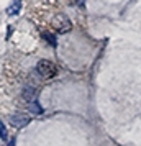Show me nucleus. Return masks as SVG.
<instances>
[{
  "instance_id": "4",
  "label": "nucleus",
  "mask_w": 141,
  "mask_h": 146,
  "mask_svg": "<svg viewBox=\"0 0 141 146\" xmlns=\"http://www.w3.org/2000/svg\"><path fill=\"white\" fill-rule=\"evenodd\" d=\"M20 7H21L20 0H15L13 3L7 8V15H17V13H20Z\"/></svg>"
},
{
  "instance_id": "6",
  "label": "nucleus",
  "mask_w": 141,
  "mask_h": 146,
  "mask_svg": "<svg viewBox=\"0 0 141 146\" xmlns=\"http://www.w3.org/2000/svg\"><path fill=\"white\" fill-rule=\"evenodd\" d=\"M23 97H25V100H28V102H33L34 100V89L33 87L25 89V90H23Z\"/></svg>"
},
{
  "instance_id": "2",
  "label": "nucleus",
  "mask_w": 141,
  "mask_h": 146,
  "mask_svg": "<svg viewBox=\"0 0 141 146\" xmlns=\"http://www.w3.org/2000/svg\"><path fill=\"white\" fill-rule=\"evenodd\" d=\"M53 27L56 31H59V33H67L71 28H72V23L69 21V18L67 17H64V15H56L53 20Z\"/></svg>"
},
{
  "instance_id": "1",
  "label": "nucleus",
  "mask_w": 141,
  "mask_h": 146,
  "mask_svg": "<svg viewBox=\"0 0 141 146\" xmlns=\"http://www.w3.org/2000/svg\"><path fill=\"white\" fill-rule=\"evenodd\" d=\"M36 71H38V74H40L43 79H53V77H56V74H58V66L49 59H41L36 64Z\"/></svg>"
},
{
  "instance_id": "8",
  "label": "nucleus",
  "mask_w": 141,
  "mask_h": 146,
  "mask_svg": "<svg viewBox=\"0 0 141 146\" xmlns=\"http://www.w3.org/2000/svg\"><path fill=\"white\" fill-rule=\"evenodd\" d=\"M0 133H2V139L7 141V128H5V123L3 121L0 123Z\"/></svg>"
},
{
  "instance_id": "7",
  "label": "nucleus",
  "mask_w": 141,
  "mask_h": 146,
  "mask_svg": "<svg viewBox=\"0 0 141 146\" xmlns=\"http://www.w3.org/2000/svg\"><path fill=\"white\" fill-rule=\"evenodd\" d=\"M43 38H44V40H46L49 44H51V46H56V44H58L56 36H54V35H51V33H48V31H44V33H43Z\"/></svg>"
},
{
  "instance_id": "5",
  "label": "nucleus",
  "mask_w": 141,
  "mask_h": 146,
  "mask_svg": "<svg viewBox=\"0 0 141 146\" xmlns=\"http://www.w3.org/2000/svg\"><path fill=\"white\" fill-rule=\"evenodd\" d=\"M30 112L34 113V115H41L43 113V108H41V105L36 100H33V102H30Z\"/></svg>"
},
{
  "instance_id": "9",
  "label": "nucleus",
  "mask_w": 141,
  "mask_h": 146,
  "mask_svg": "<svg viewBox=\"0 0 141 146\" xmlns=\"http://www.w3.org/2000/svg\"><path fill=\"white\" fill-rule=\"evenodd\" d=\"M8 146H13V141H10V145H8Z\"/></svg>"
},
{
  "instance_id": "3",
  "label": "nucleus",
  "mask_w": 141,
  "mask_h": 146,
  "mask_svg": "<svg viewBox=\"0 0 141 146\" xmlns=\"http://www.w3.org/2000/svg\"><path fill=\"white\" fill-rule=\"evenodd\" d=\"M10 121H12L13 126H17V128H23V126H26L28 123H30V118H28L26 115L17 113V115H12V117H10Z\"/></svg>"
}]
</instances>
